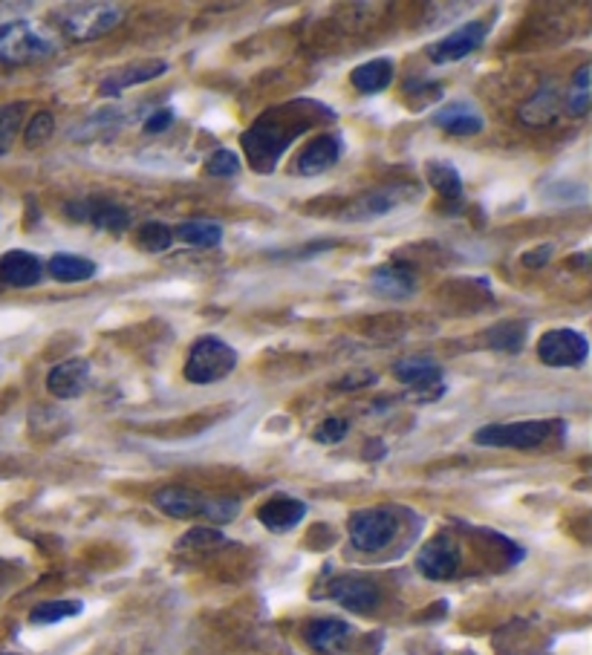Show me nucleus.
<instances>
[{"mask_svg":"<svg viewBox=\"0 0 592 655\" xmlns=\"http://www.w3.org/2000/svg\"><path fill=\"white\" fill-rule=\"evenodd\" d=\"M321 119H336V113L327 110L318 102H295V105H281L272 113L261 116V119L252 125V130L243 134V148L249 154V162L252 168L261 173L275 171L281 154H284L289 145L298 139L304 130Z\"/></svg>","mask_w":592,"mask_h":655,"instance_id":"f257e3e1","label":"nucleus"},{"mask_svg":"<svg viewBox=\"0 0 592 655\" xmlns=\"http://www.w3.org/2000/svg\"><path fill=\"white\" fill-rule=\"evenodd\" d=\"M55 53L50 32L30 21L0 23V64H32Z\"/></svg>","mask_w":592,"mask_h":655,"instance_id":"f03ea898","label":"nucleus"},{"mask_svg":"<svg viewBox=\"0 0 592 655\" xmlns=\"http://www.w3.org/2000/svg\"><path fill=\"white\" fill-rule=\"evenodd\" d=\"M121 9L113 3H70L59 12L61 32L73 41H96L119 27Z\"/></svg>","mask_w":592,"mask_h":655,"instance_id":"7ed1b4c3","label":"nucleus"},{"mask_svg":"<svg viewBox=\"0 0 592 655\" xmlns=\"http://www.w3.org/2000/svg\"><path fill=\"white\" fill-rule=\"evenodd\" d=\"M234 367H237V352L220 338L205 336L188 352L186 379L191 384H211V381L225 379Z\"/></svg>","mask_w":592,"mask_h":655,"instance_id":"20e7f679","label":"nucleus"},{"mask_svg":"<svg viewBox=\"0 0 592 655\" xmlns=\"http://www.w3.org/2000/svg\"><path fill=\"white\" fill-rule=\"evenodd\" d=\"M552 433V422H509V425H486L474 433V442L483 447H515V451H532L543 445Z\"/></svg>","mask_w":592,"mask_h":655,"instance_id":"39448f33","label":"nucleus"},{"mask_svg":"<svg viewBox=\"0 0 592 655\" xmlns=\"http://www.w3.org/2000/svg\"><path fill=\"white\" fill-rule=\"evenodd\" d=\"M347 531H350V540L356 549L361 551H379L397 537L399 520L397 514L388 511V508H364V511H356L347 522Z\"/></svg>","mask_w":592,"mask_h":655,"instance_id":"423d86ee","label":"nucleus"},{"mask_svg":"<svg viewBox=\"0 0 592 655\" xmlns=\"http://www.w3.org/2000/svg\"><path fill=\"white\" fill-rule=\"evenodd\" d=\"M64 214L75 223H93L96 229L110 231V234H121L130 225L128 209L116 200H107V197H87V200L67 202Z\"/></svg>","mask_w":592,"mask_h":655,"instance_id":"0eeeda50","label":"nucleus"},{"mask_svg":"<svg viewBox=\"0 0 592 655\" xmlns=\"http://www.w3.org/2000/svg\"><path fill=\"white\" fill-rule=\"evenodd\" d=\"M538 356L549 367H581L590 356V344L575 329H549L540 338Z\"/></svg>","mask_w":592,"mask_h":655,"instance_id":"6e6552de","label":"nucleus"},{"mask_svg":"<svg viewBox=\"0 0 592 655\" xmlns=\"http://www.w3.org/2000/svg\"><path fill=\"white\" fill-rule=\"evenodd\" d=\"M416 569L427 581H448L459 569V543L448 535L431 537L416 554Z\"/></svg>","mask_w":592,"mask_h":655,"instance_id":"1a4fd4ad","label":"nucleus"},{"mask_svg":"<svg viewBox=\"0 0 592 655\" xmlns=\"http://www.w3.org/2000/svg\"><path fill=\"white\" fill-rule=\"evenodd\" d=\"M483 38H486V23H463L459 30L427 46V55H431L434 64H454V61H463L465 55H472L483 44Z\"/></svg>","mask_w":592,"mask_h":655,"instance_id":"9d476101","label":"nucleus"},{"mask_svg":"<svg viewBox=\"0 0 592 655\" xmlns=\"http://www.w3.org/2000/svg\"><path fill=\"white\" fill-rule=\"evenodd\" d=\"M91 384V361L87 358H70L46 376V390L55 399H78Z\"/></svg>","mask_w":592,"mask_h":655,"instance_id":"9b49d317","label":"nucleus"},{"mask_svg":"<svg viewBox=\"0 0 592 655\" xmlns=\"http://www.w3.org/2000/svg\"><path fill=\"white\" fill-rule=\"evenodd\" d=\"M416 272L405 263H384L370 275V289L390 300H405L416 292Z\"/></svg>","mask_w":592,"mask_h":655,"instance_id":"f8f14e48","label":"nucleus"},{"mask_svg":"<svg viewBox=\"0 0 592 655\" xmlns=\"http://www.w3.org/2000/svg\"><path fill=\"white\" fill-rule=\"evenodd\" d=\"M330 598L350 612H370L379 603V587L359 574H345L330 583Z\"/></svg>","mask_w":592,"mask_h":655,"instance_id":"ddd939ff","label":"nucleus"},{"mask_svg":"<svg viewBox=\"0 0 592 655\" xmlns=\"http://www.w3.org/2000/svg\"><path fill=\"white\" fill-rule=\"evenodd\" d=\"M341 154H345V142L336 134L315 136L298 157V173L300 177H315V173L330 171L332 165L341 159Z\"/></svg>","mask_w":592,"mask_h":655,"instance_id":"4468645a","label":"nucleus"},{"mask_svg":"<svg viewBox=\"0 0 592 655\" xmlns=\"http://www.w3.org/2000/svg\"><path fill=\"white\" fill-rule=\"evenodd\" d=\"M166 70L168 61H134L128 67H121L116 70V73L107 75L105 82H102V87H98V93H102V96H119V93H125L128 87H136V84L154 82V78H159Z\"/></svg>","mask_w":592,"mask_h":655,"instance_id":"2eb2a0df","label":"nucleus"},{"mask_svg":"<svg viewBox=\"0 0 592 655\" xmlns=\"http://www.w3.org/2000/svg\"><path fill=\"white\" fill-rule=\"evenodd\" d=\"M408 194H416V188L411 186H388L379 191H370L368 197H361L345 211L347 220H364V216H382L393 211L399 202H405Z\"/></svg>","mask_w":592,"mask_h":655,"instance_id":"dca6fc26","label":"nucleus"},{"mask_svg":"<svg viewBox=\"0 0 592 655\" xmlns=\"http://www.w3.org/2000/svg\"><path fill=\"white\" fill-rule=\"evenodd\" d=\"M41 277H44V263L38 261L35 254L7 252L0 257V284L27 289V286L41 284Z\"/></svg>","mask_w":592,"mask_h":655,"instance_id":"f3484780","label":"nucleus"},{"mask_svg":"<svg viewBox=\"0 0 592 655\" xmlns=\"http://www.w3.org/2000/svg\"><path fill=\"white\" fill-rule=\"evenodd\" d=\"M393 376H397L402 384L413 390H427L425 399L431 395V388L443 390V370L436 365L434 358H402L393 367Z\"/></svg>","mask_w":592,"mask_h":655,"instance_id":"a211bd4d","label":"nucleus"},{"mask_svg":"<svg viewBox=\"0 0 592 655\" xmlns=\"http://www.w3.org/2000/svg\"><path fill=\"white\" fill-rule=\"evenodd\" d=\"M154 506L159 511H166L168 517H173V520H188V517H203L205 497L191 492V488L171 485V488H162V492L154 494Z\"/></svg>","mask_w":592,"mask_h":655,"instance_id":"6ab92c4d","label":"nucleus"},{"mask_svg":"<svg viewBox=\"0 0 592 655\" xmlns=\"http://www.w3.org/2000/svg\"><path fill=\"white\" fill-rule=\"evenodd\" d=\"M304 514H307V506L295 497H272L269 503H263L257 508V520L266 526L269 531H289L295 529L300 520H304Z\"/></svg>","mask_w":592,"mask_h":655,"instance_id":"aec40b11","label":"nucleus"},{"mask_svg":"<svg viewBox=\"0 0 592 655\" xmlns=\"http://www.w3.org/2000/svg\"><path fill=\"white\" fill-rule=\"evenodd\" d=\"M434 125L443 127V130H448V134L454 136H472L480 134L483 127H486V119H483V113L474 105H468V102H454V105L434 113Z\"/></svg>","mask_w":592,"mask_h":655,"instance_id":"412c9836","label":"nucleus"},{"mask_svg":"<svg viewBox=\"0 0 592 655\" xmlns=\"http://www.w3.org/2000/svg\"><path fill=\"white\" fill-rule=\"evenodd\" d=\"M350 624L341 619H318L307 626L309 647L318 653H338L350 641Z\"/></svg>","mask_w":592,"mask_h":655,"instance_id":"4be33fe9","label":"nucleus"},{"mask_svg":"<svg viewBox=\"0 0 592 655\" xmlns=\"http://www.w3.org/2000/svg\"><path fill=\"white\" fill-rule=\"evenodd\" d=\"M352 87L364 93V96H373V93H382V89L390 87L393 82V61L390 59H373L368 64H361L350 73Z\"/></svg>","mask_w":592,"mask_h":655,"instance_id":"5701e85b","label":"nucleus"},{"mask_svg":"<svg viewBox=\"0 0 592 655\" xmlns=\"http://www.w3.org/2000/svg\"><path fill=\"white\" fill-rule=\"evenodd\" d=\"M96 263L87 261V257H75V254H55L53 261L46 263V272L50 277L61 281V284H82V281H91L96 275Z\"/></svg>","mask_w":592,"mask_h":655,"instance_id":"b1692460","label":"nucleus"},{"mask_svg":"<svg viewBox=\"0 0 592 655\" xmlns=\"http://www.w3.org/2000/svg\"><path fill=\"white\" fill-rule=\"evenodd\" d=\"M425 177L436 194L445 197V200H459L463 197V177H459V171L451 162L431 159L425 165Z\"/></svg>","mask_w":592,"mask_h":655,"instance_id":"393cba45","label":"nucleus"},{"mask_svg":"<svg viewBox=\"0 0 592 655\" xmlns=\"http://www.w3.org/2000/svg\"><path fill=\"white\" fill-rule=\"evenodd\" d=\"M173 237L197 249H214L223 240V225L214 220H191V223L180 225L173 231Z\"/></svg>","mask_w":592,"mask_h":655,"instance_id":"a878e982","label":"nucleus"},{"mask_svg":"<svg viewBox=\"0 0 592 655\" xmlns=\"http://www.w3.org/2000/svg\"><path fill=\"white\" fill-rule=\"evenodd\" d=\"M486 344L491 350L500 352H518L526 341V324L524 320H500L491 329H486Z\"/></svg>","mask_w":592,"mask_h":655,"instance_id":"bb28decb","label":"nucleus"},{"mask_svg":"<svg viewBox=\"0 0 592 655\" xmlns=\"http://www.w3.org/2000/svg\"><path fill=\"white\" fill-rule=\"evenodd\" d=\"M556 113H558L556 84H543V87L538 89V96H535L529 105H524L520 119H526L529 125H547V122L556 119Z\"/></svg>","mask_w":592,"mask_h":655,"instance_id":"cd10ccee","label":"nucleus"},{"mask_svg":"<svg viewBox=\"0 0 592 655\" xmlns=\"http://www.w3.org/2000/svg\"><path fill=\"white\" fill-rule=\"evenodd\" d=\"M82 610H84L82 601H46V603H38L35 610L30 612V621L38 626L59 624V621L75 619Z\"/></svg>","mask_w":592,"mask_h":655,"instance_id":"c85d7f7f","label":"nucleus"},{"mask_svg":"<svg viewBox=\"0 0 592 655\" xmlns=\"http://www.w3.org/2000/svg\"><path fill=\"white\" fill-rule=\"evenodd\" d=\"M136 243L145 249V252H168L173 243V231L168 229L166 223H157V220H150V223L139 225L136 231Z\"/></svg>","mask_w":592,"mask_h":655,"instance_id":"c756f323","label":"nucleus"},{"mask_svg":"<svg viewBox=\"0 0 592 655\" xmlns=\"http://www.w3.org/2000/svg\"><path fill=\"white\" fill-rule=\"evenodd\" d=\"M567 107H570L572 116H586V110H590V64H584L572 78Z\"/></svg>","mask_w":592,"mask_h":655,"instance_id":"7c9ffc66","label":"nucleus"},{"mask_svg":"<svg viewBox=\"0 0 592 655\" xmlns=\"http://www.w3.org/2000/svg\"><path fill=\"white\" fill-rule=\"evenodd\" d=\"M23 119V105H0V157L9 154L15 134L21 130Z\"/></svg>","mask_w":592,"mask_h":655,"instance_id":"2f4dec72","label":"nucleus"},{"mask_svg":"<svg viewBox=\"0 0 592 655\" xmlns=\"http://www.w3.org/2000/svg\"><path fill=\"white\" fill-rule=\"evenodd\" d=\"M205 173L214 179H232L241 173V159H237V154H232V150H214L209 157V162H205Z\"/></svg>","mask_w":592,"mask_h":655,"instance_id":"473e14b6","label":"nucleus"},{"mask_svg":"<svg viewBox=\"0 0 592 655\" xmlns=\"http://www.w3.org/2000/svg\"><path fill=\"white\" fill-rule=\"evenodd\" d=\"M53 136H55V119L50 116V113H38L35 119L30 122V127H27V134H23V142H27V148H44Z\"/></svg>","mask_w":592,"mask_h":655,"instance_id":"72a5a7b5","label":"nucleus"},{"mask_svg":"<svg viewBox=\"0 0 592 655\" xmlns=\"http://www.w3.org/2000/svg\"><path fill=\"white\" fill-rule=\"evenodd\" d=\"M241 511V503L234 497H205L203 517H209L211 522H232Z\"/></svg>","mask_w":592,"mask_h":655,"instance_id":"f704fd0d","label":"nucleus"},{"mask_svg":"<svg viewBox=\"0 0 592 655\" xmlns=\"http://www.w3.org/2000/svg\"><path fill=\"white\" fill-rule=\"evenodd\" d=\"M220 546H225V537L223 531H214V529H191L180 540V549L209 551V549H220Z\"/></svg>","mask_w":592,"mask_h":655,"instance_id":"c9c22d12","label":"nucleus"},{"mask_svg":"<svg viewBox=\"0 0 592 655\" xmlns=\"http://www.w3.org/2000/svg\"><path fill=\"white\" fill-rule=\"evenodd\" d=\"M347 431H350V425H347V419H324L321 425H318V431L313 433L315 442H321V445H338V442L345 440Z\"/></svg>","mask_w":592,"mask_h":655,"instance_id":"e433bc0d","label":"nucleus"},{"mask_svg":"<svg viewBox=\"0 0 592 655\" xmlns=\"http://www.w3.org/2000/svg\"><path fill=\"white\" fill-rule=\"evenodd\" d=\"M173 125V110L162 107V110H154L145 122V134H166L168 127Z\"/></svg>","mask_w":592,"mask_h":655,"instance_id":"4c0bfd02","label":"nucleus"},{"mask_svg":"<svg viewBox=\"0 0 592 655\" xmlns=\"http://www.w3.org/2000/svg\"><path fill=\"white\" fill-rule=\"evenodd\" d=\"M549 257H552V246H540V249H535V252H529V254H524V263L526 266H532V268H538L540 263H547Z\"/></svg>","mask_w":592,"mask_h":655,"instance_id":"58836bf2","label":"nucleus"},{"mask_svg":"<svg viewBox=\"0 0 592 655\" xmlns=\"http://www.w3.org/2000/svg\"><path fill=\"white\" fill-rule=\"evenodd\" d=\"M0 655H21V653H0Z\"/></svg>","mask_w":592,"mask_h":655,"instance_id":"ea45409f","label":"nucleus"}]
</instances>
